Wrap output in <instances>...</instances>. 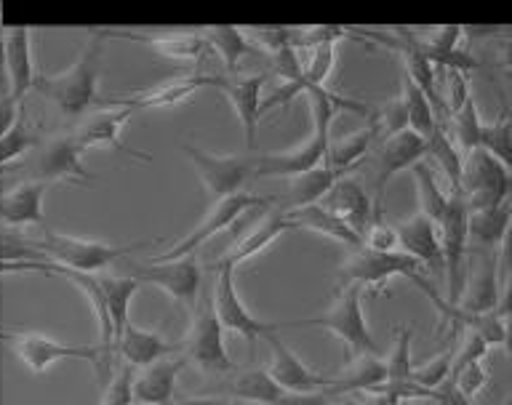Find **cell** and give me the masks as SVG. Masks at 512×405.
I'll return each mask as SVG.
<instances>
[{
	"label": "cell",
	"instance_id": "obj_38",
	"mask_svg": "<svg viewBox=\"0 0 512 405\" xmlns=\"http://www.w3.org/2000/svg\"><path fill=\"white\" fill-rule=\"evenodd\" d=\"M446 123H451V134H454V144L459 147L462 155H470V152L480 150V136H483V118H480L478 104L475 99H467V102L448 115Z\"/></svg>",
	"mask_w": 512,
	"mask_h": 405
},
{
	"label": "cell",
	"instance_id": "obj_7",
	"mask_svg": "<svg viewBox=\"0 0 512 405\" xmlns=\"http://www.w3.org/2000/svg\"><path fill=\"white\" fill-rule=\"evenodd\" d=\"M456 192L464 200L467 211H486V208L502 206L510 200L512 192L510 166H504L483 150L470 152V155H464L462 182Z\"/></svg>",
	"mask_w": 512,
	"mask_h": 405
},
{
	"label": "cell",
	"instance_id": "obj_1",
	"mask_svg": "<svg viewBox=\"0 0 512 405\" xmlns=\"http://www.w3.org/2000/svg\"><path fill=\"white\" fill-rule=\"evenodd\" d=\"M107 38L96 30L80 56L56 75L35 78V91L54 104L67 120L83 118L94 104H99V78H102V51Z\"/></svg>",
	"mask_w": 512,
	"mask_h": 405
},
{
	"label": "cell",
	"instance_id": "obj_50",
	"mask_svg": "<svg viewBox=\"0 0 512 405\" xmlns=\"http://www.w3.org/2000/svg\"><path fill=\"white\" fill-rule=\"evenodd\" d=\"M355 398V405H400L398 400L390 398L387 392L371 390V392H358V395H352Z\"/></svg>",
	"mask_w": 512,
	"mask_h": 405
},
{
	"label": "cell",
	"instance_id": "obj_27",
	"mask_svg": "<svg viewBox=\"0 0 512 405\" xmlns=\"http://www.w3.org/2000/svg\"><path fill=\"white\" fill-rule=\"evenodd\" d=\"M43 195L46 184L35 179H24L16 187L0 195V222L8 227H32V224L46 222L43 214Z\"/></svg>",
	"mask_w": 512,
	"mask_h": 405
},
{
	"label": "cell",
	"instance_id": "obj_36",
	"mask_svg": "<svg viewBox=\"0 0 512 405\" xmlns=\"http://www.w3.org/2000/svg\"><path fill=\"white\" fill-rule=\"evenodd\" d=\"M400 102H403V110H406V128L414 131L427 142V136L435 131L438 126V112L432 107V102L427 99L422 88L414 86L411 80L403 78V88H400Z\"/></svg>",
	"mask_w": 512,
	"mask_h": 405
},
{
	"label": "cell",
	"instance_id": "obj_2",
	"mask_svg": "<svg viewBox=\"0 0 512 405\" xmlns=\"http://www.w3.org/2000/svg\"><path fill=\"white\" fill-rule=\"evenodd\" d=\"M360 296H363V288L358 286L336 288L334 302L328 304V310L320 312L318 318L291 320V323H280V328L283 331L286 328H326L339 342H344L352 360L360 355H379V344L366 323Z\"/></svg>",
	"mask_w": 512,
	"mask_h": 405
},
{
	"label": "cell",
	"instance_id": "obj_53",
	"mask_svg": "<svg viewBox=\"0 0 512 405\" xmlns=\"http://www.w3.org/2000/svg\"><path fill=\"white\" fill-rule=\"evenodd\" d=\"M16 168H19V163H14V166H0V179L6 174H11V171H16Z\"/></svg>",
	"mask_w": 512,
	"mask_h": 405
},
{
	"label": "cell",
	"instance_id": "obj_31",
	"mask_svg": "<svg viewBox=\"0 0 512 405\" xmlns=\"http://www.w3.org/2000/svg\"><path fill=\"white\" fill-rule=\"evenodd\" d=\"M224 395H230L227 400H238V403H251V405H272L288 398V392L275 384L267 368H246L230 379L222 387Z\"/></svg>",
	"mask_w": 512,
	"mask_h": 405
},
{
	"label": "cell",
	"instance_id": "obj_46",
	"mask_svg": "<svg viewBox=\"0 0 512 405\" xmlns=\"http://www.w3.org/2000/svg\"><path fill=\"white\" fill-rule=\"evenodd\" d=\"M246 35L254 46L262 43V48L270 56L278 54L280 48L296 46V30H291V27H248Z\"/></svg>",
	"mask_w": 512,
	"mask_h": 405
},
{
	"label": "cell",
	"instance_id": "obj_12",
	"mask_svg": "<svg viewBox=\"0 0 512 405\" xmlns=\"http://www.w3.org/2000/svg\"><path fill=\"white\" fill-rule=\"evenodd\" d=\"M83 152L86 150L80 147L75 134L51 136L48 142L40 144L38 155L32 158L30 179H35L40 184H94L96 176L83 166Z\"/></svg>",
	"mask_w": 512,
	"mask_h": 405
},
{
	"label": "cell",
	"instance_id": "obj_33",
	"mask_svg": "<svg viewBox=\"0 0 512 405\" xmlns=\"http://www.w3.org/2000/svg\"><path fill=\"white\" fill-rule=\"evenodd\" d=\"M342 176L331 171V168L323 163V166L312 168L307 174L294 176V179H288V190H286V200H283V206L280 211H294V208L302 206H315L320 203V198L326 195L336 182H339Z\"/></svg>",
	"mask_w": 512,
	"mask_h": 405
},
{
	"label": "cell",
	"instance_id": "obj_17",
	"mask_svg": "<svg viewBox=\"0 0 512 405\" xmlns=\"http://www.w3.org/2000/svg\"><path fill=\"white\" fill-rule=\"evenodd\" d=\"M102 35L107 40L120 38L131 40V43H142V46L152 48L155 54L171 62H203L208 54V40L203 30H110L102 27Z\"/></svg>",
	"mask_w": 512,
	"mask_h": 405
},
{
	"label": "cell",
	"instance_id": "obj_41",
	"mask_svg": "<svg viewBox=\"0 0 512 405\" xmlns=\"http://www.w3.org/2000/svg\"><path fill=\"white\" fill-rule=\"evenodd\" d=\"M35 144H38V134L32 131L22 115V120L6 136H0V166H14L16 160L27 150H32Z\"/></svg>",
	"mask_w": 512,
	"mask_h": 405
},
{
	"label": "cell",
	"instance_id": "obj_5",
	"mask_svg": "<svg viewBox=\"0 0 512 405\" xmlns=\"http://www.w3.org/2000/svg\"><path fill=\"white\" fill-rule=\"evenodd\" d=\"M190 331L179 342V352L187 363L208 376L235 374L227 344H224V328L214 312L211 296H198V304H192Z\"/></svg>",
	"mask_w": 512,
	"mask_h": 405
},
{
	"label": "cell",
	"instance_id": "obj_28",
	"mask_svg": "<svg viewBox=\"0 0 512 405\" xmlns=\"http://www.w3.org/2000/svg\"><path fill=\"white\" fill-rule=\"evenodd\" d=\"M280 214L286 216V222L291 224V230H304V232H312V235H320V238H328L339 243V246L350 248H360V238L355 232L342 222V219H336L334 214H328L323 206H302V208H294V211H280Z\"/></svg>",
	"mask_w": 512,
	"mask_h": 405
},
{
	"label": "cell",
	"instance_id": "obj_43",
	"mask_svg": "<svg viewBox=\"0 0 512 405\" xmlns=\"http://www.w3.org/2000/svg\"><path fill=\"white\" fill-rule=\"evenodd\" d=\"M131 384H134V368L118 363V368L112 371V376L104 384V395L99 405H134Z\"/></svg>",
	"mask_w": 512,
	"mask_h": 405
},
{
	"label": "cell",
	"instance_id": "obj_18",
	"mask_svg": "<svg viewBox=\"0 0 512 405\" xmlns=\"http://www.w3.org/2000/svg\"><path fill=\"white\" fill-rule=\"evenodd\" d=\"M398 232V248L406 256H411L427 275L430 283H440L446 278V262H443V248H440L438 224H432L430 219H424L422 214L403 219L395 224Z\"/></svg>",
	"mask_w": 512,
	"mask_h": 405
},
{
	"label": "cell",
	"instance_id": "obj_9",
	"mask_svg": "<svg viewBox=\"0 0 512 405\" xmlns=\"http://www.w3.org/2000/svg\"><path fill=\"white\" fill-rule=\"evenodd\" d=\"M182 152L187 155L192 168L198 171L200 182L214 203L230 198V195H238L243 184L254 176L256 155H251V152L248 155H214V152H206L192 142H182Z\"/></svg>",
	"mask_w": 512,
	"mask_h": 405
},
{
	"label": "cell",
	"instance_id": "obj_29",
	"mask_svg": "<svg viewBox=\"0 0 512 405\" xmlns=\"http://www.w3.org/2000/svg\"><path fill=\"white\" fill-rule=\"evenodd\" d=\"M286 232H291V224L286 222V216L280 214V211H264L262 222L254 224V227L246 232V238L240 240V243H235L230 251H224L216 262L230 264V267L238 270L240 264L248 262V259H254V256H259L262 251H267V248H270L280 235H286Z\"/></svg>",
	"mask_w": 512,
	"mask_h": 405
},
{
	"label": "cell",
	"instance_id": "obj_23",
	"mask_svg": "<svg viewBox=\"0 0 512 405\" xmlns=\"http://www.w3.org/2000/svg\"><path fill=\"white\" fill-rule=\"evenodd\" d=\"M174 352H179V344L168 342L166 336L150 328H139L134 323H128L126 331L120 334L118 344H115V360L126 363L128 368H147L158 360L171 358Z\"/></svg>",
	"mask_w": 512,
	"mask_h": 405
},
{
	"label": "cell",
	"instance_id": "obj_25",
	"mask_svg": "<svg viewBox=\"0 0 512 405\" xmlns=\"http://www.w3.org/2000/svg\"><path fill=\"white\" fill-rule=\"evenodd\" d=\"M187 366V360L166 358L152 363L147 368H139V374H134V405H174L176 398V379Z\"/></svg>",
	"mask_w": 512,
	"mask_h": 405
},
{
	"label": "cell",
	"instance_id": "obj_26",
	"mask_svg": "<svg viewBox=\"0 0 512 405\" xmlns=\"http://www.w3.org/2000/svg\"><path fill=\"white\" fill-rule=\"evenodd\" d=\"M510 232V200L467 216V246L470 254H499Z\"/></svg>",
	"mask_w": 512,
	"mask_h": 405
},
{
	"label": "cell",
	"instance_id": "obj_30",
	"mask_svg": "<svg viewBox=\"0 0 512 405\" xmlns=\"http://www.w3.org/2000/svg\"><path fill=\"white\" fill-rule=\"evenodd\" d=\"M379 136H382V128H379L376 118L371 115L366 126L358 128L355 134L344 136V139H339V142L328 144L326 160H323V163H326L331 171H336L339 176H347L350 171H355L363 160H366L368 152L374 150L376 142H379Z\"/></svg>",
	"mask_w": 512,
	"mask_h": 405
},
{
	"label": "cell",
	"instance_id": "obj_15",
	"mask_svg": "<svg viewBox=\"0 0 512 405\" xmlns=\"http://www.w3.org/2000/svg\"><path fill=\"white\" fill-rule=\"evenodd\" d=\"M376 155H374V208L376 214H382V203H384V190L387 184L406 168H414L416 163H422L427 158V142L422 136L414 134V131H398V134L384 136L382 142H376Z\"/></svg>",
	"mask_w": 512,
	"mask_h": 405
},
{
	"label": "cell",
	"instance_id": "obj_51",
	"mask_svg": "<svg viewBox=\"0 0 512 405\" xmlns=\"http://www.w3.org/2000/svg\"><path fill=\"white\" fill-rule=\"evenodd\" d=\"M174 405H246V403H238V400H227V398H184V400H174Z\"/></svg>",
	"mask_w": 512,
	"mask_h": 405
},
{
	"label": "cell",
	"instance_id": "obj_47",
	"mask_svg": "<svg viewBox=\"0 0 512 405\" xmlns=\"http://www.w3.org/2000/svg\"><path fill=\"white\" fill-rule=\"evenodd\" d=\"M470 96V78L459 70H446V102H443V115H446V118H443V123H446L448 115H454Z\"/></svg>",
	"mask_w": 512,
	"mask_h": 405
},
{
	"label": "cell",
	"instance_id": "obj_3",
	"mask_svg": "<svg viewBox=\"0 0 512 405\" xmlns=\"http://www.w3.org/2000/svg\"><path fill=\"white\" fill-rule=\"evenodd\" d=\"M392 278H408L414 286H419L424 294H435L438 288L432 286L430 280L424 278V270L419 264L406 256L403 251H392V254H376L368 248H355L339 267V283L336 288L358 286L366 291H382L387 280Z\"/></svg>",
	"mask_w": 512,
	"mask_h": 405
},
{
	"label": "cell",
	"instance_id": "obj_19",
	"mask_svg": "<svg viewBox=\"0 0 512 405\" xmlns=\"http://www.w3.org/2000/svg\"><path fill=\"white\" fill-rule=\"evenodd\" d=\"M214 83V72H190L182 78L163 80L158 86L142 88L134 94H118L110 99H102V107H126V110H150V107H174V104L187 102L195 91Z\"/></svg>",
	"mask_w": 512,
	"mask_h": 405
},
{
	"label": "cell",
	"instance_id": "obj_24",
	"mask_svg": "<svg viewBox=\"0 0 512 405\" xmlns=\"http://www.w3.org/2000/svg\"><path fill=\"white\" fill-rule=\"evenodd\" d=\"M6 43V83L8 94L16 102L35 88V56H32V30L30 27H8L3 32Z\"/></svg>",
	"mask_w": 512,
	"mask_h": 405
},
{
	"label": "cell",
	"instance_id": "obj_45",
	"mask_svg": "<svg viewBox=\"0 0 512 405\" xmlns=\"http://www.w3.org/2000/svg\"><path fill=\"white\" fill-rule=\"evenodd\" d=\"M360 243L368 251H376V254H392L398 251V232H395V224H387L382 216H374V222L368 224L366 232L360 235Z\"/></svg>",
	"mask_w": 512,
	"mask_h": 405
},
{
	"label": "cell",
	"instance_id": "obj_49",
	"mask_svg": "<svg viewBox=\"0 0 512 405\" xmlns=\"http://www.w3.org/2000/svg\"><path fill=\"white\" fill-rule=\"evenodd\" d=\"M432 403L435 405H475L470 398H464L462 392L456 390L451 379L440 384L438 390H435V400H432Z\"/></svg>",
	"mask_w": 512,
	"mask_h": 405
},
{
	"label": "cell",
	"instance_id": "obj_34",
	"mask_svg": "<svg viewBox=\"0 0 512 405\" xmlns=\"http://www.w3.org/2000/svg\"><path fill=\"white\" fill-rule=\"evenodd\" d=\"M99 286H102L104 299H107L112 331H115V344H118L120 334L128 326V310H131V299L139 291V280L123 278V275H99Z\"/></svg>",
	"mask_w": 512,
	"mask_h": 405
},
{
	"label": "cell",
	"instance_id": "obj_21",
	"mask_svg": "<svg viewBox=\"0 0 512 405\" xmlns=\"http://www.w3.org/2000/svg\"><path fill=\"white\" fill-rule=\"evenodd\" d=\"M470 275L464 278L462 294L454 307L470 315L494 312L502 302L499 291V254H467Z\"/></svg>",
	"mask_w": 512,
	"mask_h": 405
},
{
	"label": "cell",
	"instance_id": "obj_20",
	"mask_svg": "<svg viewBox=\"0 0 512 405\" xmlns=\"http://www.w3.org/2000/svg\"><path fill=\"white\" fill-rule=\"evenodd\" d=\"M134 112L126 110V107H102V110L91 112L88 118L80 120L78 131H75V139L80 142L83 150H91V147H110V150L126 155V158L142 160V163H152V155L142 150H131L126 142H123V128L131 120Z\"/></svg>",
	"mask_w": 512,
	"mask_h": 405
},
{
	"label": "cell",
	"instance_id": "obj_39",
	"mask_svg": "<svg viewBox=\"0 0 512 405\" xmlns=\"http://www.w3.org/2000/svg\"><path fill=\"white\" fill-rule=\"evenodd\" d=\"M480 150L488 152L504 166H510V150H512V123L507 104L496 115L494 123H483V136H480Z\"/></svg>",
	"mask_w": 512,
	"mask_h": 405
},
{
	"label": "cell",
	"instance_id": "obj_52",
	"mask_svg": "<svg viewBox=\"0 0 512 405\" xmlns=\"http://www.w3.org/2000/svg\"><path fill=\"white\" fill-rule=\"evenodd\" d=\"M0 80H6V43L0 35Z\"/></svg>",
	"mask_w": 512,
	"mask_h": 405
},
{
	"label": "cell",
	"instance_id": "obj_11",
	"mask_svg": "<svg viewBox=\"0 0 512 405\" xmlns=\"http://www.w3.org/2000/svg\"><path fill=\"white\" fill-rule=\"evenodd\" d=\"M467 206L459 198V192L448 195V206L438 222L440 248H443V262H446V278H448V304H456L462 294L464 278H467Z\"/></svg>",
	"mask_w": 512,
	"mask_h": 405
},
{
	"label": "cell",
	"instance_id": "obj_16",
	"mask_svg": "<svg viewBox=\"0 0 512 405\" xmlns=\"http://www.w3.org/2000/svg\"><path fill=\"white\" fill-rule=\"evenodd\" d=\"M267 80H270L267 72H251V75L214 72V83H211V86L222 91L224 99L230 102L232 112H235V118L240 120L248 150H254L256 144V128H259V120H262V88Z\"/></svg>",
	"mask_w": 512,
	"mask_h": 405
},
{
	"label": "cell",
	"instance_id": "obj_8",
	"mask_svg": "<svg viewBox=\"0 0 512 405\" xmlns=\"http://www.w3.org/2000/svg\"><path fill=\"white\" fill-rule=\"evenodd\" d=\"M211 302H214L216 318H219L224 331L243 336L251 352H254L259 339H267L270 334L283 331L280 323L259 320L251 315V310H248L246 304H243V299H240L238 286H235V267H230V264L216 262V283L214 294H211Z\"/></svg>",
	"mask_w": 512,
	"mask_h": 405
},
{
	"label": "cell",
	"instance_id": "obj_22",
	"mask_svg": "<svg viewBox=\"0 0 512 405\" xmlns=\"http://www.w3.org/2000/svg\"><path fill=\"white\" fill-rule=\"evenodd\" d=\"M318 206L326 208L328 214H334L336 219H342L358 238L366 232L368 224L374 222V216H382L376 214L371 195H368L355 179H347V176H342V179L320 198Z\"/></svg>",
	"mask_w": 512,
	"mask_h": 405
},
{
	"label": "cell",
	"instance_id": "obj_10",
	"mask_svg": "<svg viewBox=\"0 0 512 405\" xmlns=\"http://www.w3.org/2000/svg\"><path fill=\"white\" fill-rule=\"evenodd\" d=\"M128 270V278L158 286L168 299H174L182 307H192L198 302L200 286H203V270L195 259H179V262H131L120 259Z\"/></svg>",
	"mask_w": 512,
	"mask_h": 405
},
{
	"label": "cell",
	"instance_id": "obj_35",
	"mask_svg": "<svg viewBox=\"0 0 512 405\" xmlns=\"http://www.w3.org/2000/svg\"><path fill=\"white\" fill-rule=\"evenodd\" d=\"M427 158H432L435 168L446 174L451 192L459 190V182H462L464 155L459 152V147L454 144V139L448 136L446 123H440V120H438V126H435V131L427 136Z\"/></svg>",
	"mask_w": 512,
	"mask_h": 405
},
{
	"label": "cell",
	"instance_id": "obj_48",
	"mask_svg": "<svg viewBox=\"0 0 512 405\" xmlns=\"http://www.w3.org/2000/svg\"><path fill=\"white\" fill-rule=\"evenodd\" d=\"M19 104L22 102H16L8 91L0 96V136H6L22 120V107Z\"/></svg>",
	"mask_w": 512,
	"mask_h": 405
},
{
	"label": "cell",
	"instance_id": "obj_6",
	"mask_svg": "<svg viewBox=\"0 0 512 405\" xmlns=\"http://www.w3.org/2000/svg\"><path fill=\"white\" fill-rule=\"evenodd\" d=\"M275 198H262V195H251V192H238L230 198L216 200L203 216V222L192 232H187L182 240H176L174 246L163 251V254L152 256L150 262H179V259H190L198 254V248H203L211 238H216L219 232L230 230L232 224L238 222L240 216L251 214V211H270Z\"/></svg>",
	"mask_w": 512,
	"mask_h": 405
},
{
	"label": "cell",
	"instance_id": "obj_42",
	"mask_svg": "<svg viewBox=\"0 0 512 405\" xmlns=\"http://www.w3.org/2000/svg\"><path fill=\"white\" fill-rule=\"evenodd\" d=\"M451 363H454V350L440 352L438 358L424 360V363L411 368V382L424 387V390L435 392L440 384L448 382V376H451Z\"/></svg>",
	"mask_w": 512,
	"mask_h": 405
},
{
	"label": "cell",
	"instance_id": "obj_4",
	"mask_svg": "<svg viewBox=\"0 0 512 405\" xmlns=\"http://www.w3.org/2000/svg\"><path fill=\"white\" fill-rule=\"evenodd\" d=\"M30 243L46 256L48 262L59 264L62 270L99 275L112 262H120V259L136 254V251L158 243V240H142V243H134V246H110V243H102V240H83L62 235V232H43V238H35Z\"/></svg>",
	"mask_w": 512,
	"mask_h": 405
},
{
	"label": "cell",
	"instance_id": "obj_13",
	"mask_svg": "<svg viewBox=\"0 0 512 405\" xmlns=\"http://www.w3.org/2000/svg\"><path fill=\"white\" fill-rule=\"evenodd\" d=\"M264 342H270L272 360L267 366V374L280 384L288 395H328V398H339L336 395V376H323L312 371L291 347L283 344L278 334H270Z\"/></svg>",
	"mask_w": 512,
	"mask_h": 405
},
{
	"label": "cell",
	"instance_id": "obj_40",
	"mask_svg": "<svg viewBox=\"0 0 512 405\" xmlns=\"http://www.w3.org/2000/svg\"><path fill=\"white\" fill-rule=\"evenodd\" d=\"M411 339H414V328H395V347L384 360V382H411V368H414Z\"/></svg>",
	"mask_w": 512,
	"mask_h": 405
},
{
	"label": "cell",
	"instance_id": "obj_32",
	"mask_svg": "<svg viewBox=\"0 0 512 405\" xmlns=\"http://www.w3.org/2000/svg\"><path fill=\"white\" fill-rule=\"evenodd\" d=\"M203 35L208 40V51H214L219 64H222V75H235L240 62L256 51L246 30H240V27H208V30H203Z\"/></svg>",
	"mask_w": 512,
	"mask_h": 405
},
{
	"label": "cell",
	"instance_id": "obj_44",
	"mask_svg": "<svg viewBox=\"0 0 512 405\" xmlns=\"http://www.w3.org/2000/svg\"><path fill=\"white\" fill-rule=\"evenodd\" d=\"M448 379L454 382V387L462 392L464 398L475 400L480 392L488 387V368L483 360H475V363H467V366L456 368Z\"/></svg>",
	"mask_w": 512,
	"mask_h": 405
},
{
	"label": "cell",
	"instance_id": "obj_37",
	"mask_svg": "<svg viewBox=\"0 0 512 405\" xmlns=\"http://www.w3.org/2000/svg\"><path fill=\"white\" fill-rule=\"evenodd\" d=\"M414 182H416V195H419V214L424 219H430L432 224L440 222V216L448 206V192H443L435 168L430 163H416L414 166Z\"/></svg>",
	"mask_w": 512,
	"mask_h": 405
},
{
	"label": "cell",
	"instance_id": "obj_54",
	"mask_svg": "<svg viewBox=\"0 0 512 405\" xmlns=\"http://www.w3.org/2000/svg\"><path fill=\"white\" fill-rule=\"evenodd\" d=\"M3 334H6V331H0V342H3Z\"/></svg>",
	"mask_w": 512,
	"mask_h": 405
},
{
	"label": "cell",
	"instance_id": "obj_14",
	"mask_svg": "<svg viewBox=\"0 0 512 405\" xmlns=\"http://www.w3.org/2000/svg\"><path fill=\"white\" fill-rule=\"evenodd\" d=\"M3 342L16 352V358L35 374H46L62 360H86L99 366V347L96 344H67L46 334H3Z\"/></svg>",
	"mask_w": 512,
	"mask_h": 405
}]
</instances>
